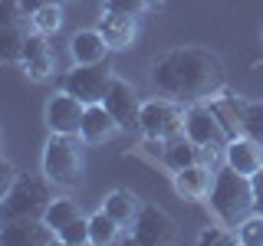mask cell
I'll return each mask as SVG.
<instances>
[{"label":"cell","instance_id":"24","mask_svg":"<svg viewBox=\"0 0 263 246\" xmlns=\"http://www.w3.org/2000/svg\"><path fill=\"white\" fill-rule=\"evenodd\" d=\"M237 240H240L243 246H263V213H253V217L240 220Z\"/></svg>","mask_w":263,"mask_h":246},{"label":"cell","instance_id":"28","mask_svg":"<svg viewBox=\"0 0 263 246\" xmlns=\"http://www.w3.org/2000/svg\"><path fill=\"white\" fill-rule=\"evenodd\" d=\"M102 10L105 13H122V16H138L145 10L142 0H102Z\"/></svg>","mask_w":263,"mask_h":246},{"label":"cell","instance_id":"18","mask_svg":"<svg viewBox=\"0 0 263 246\" xmlns=\"http://www.w3.org/2000/svg\"><path fill=\"white\" fill-rule=\"evenodd\" d=\"M76 217H82L76 203L66 200V197H53V200H49V207H46V213H43V223L53 230L56 236H60V230H63V227H69Z\"/></svg>","mask_w":263,"mask_h":246},{"label":"cell","instance_id":"29","mask_svg":"<svg viewBox=\"0 0 263 246\" xmlns=\"http://www.w3.org/2000/svg\"><path fill=\"white\" fill-rule=\"evenodd\" d=\"M250 187H253V213H263V168L250 174Z\"/></svg>","mask_w":263,"mask_h":246},{"label":"cell","instance_id":"11","mask_svg":"<svg viewBox=\"0 0 263 246\" xmlns=\"http://www.w3.org/2000/svg\"><path fill=\"white\" fill-rule=\"evenodd\" d=\"M53 230L43 220H13L0 227V243L4 246H46L53 243Z\"/></svg>","mask_w":263,"mask_h":246},{"label":"cell","instance_id":"5","mask_svg":"<svg viewBox=\"0 0 263 246\" xmlns=\"http://www.w3.org/2000/svg\"><path fill=\"white\" fill-rule=\"evenodd\" d=\"M138 128H142L152 141L178 138V135H184V109H181L175 98H152V102L142 105Z\"/></svg>","mask_w":263,"mask_h":246},{"label":"cell","instance_id":"26","mask_svg":"<svg viewBox=\"0 0 263 246\" xmlns=\"http://www.w3.org/2000/svg\"><path fill=\"white\" fill-rule=\"evenodd\" d=\"M60 240H63L66 246H82V243H89V220H86V217H76L69 227L60 230Z\"/></svg>","mask_w":263,"mask_h":246},{"label":"cell","instance_id":"15","mask_svg":"<svg viewBox=\"0 0 263 246\" xmlns=\"http://www.w3.org/2000/svg\"><path fill=\"white\" fill-rule=\"evenodd\" d=\"M109 43H105V36L99 30H79L76 36L69 39V53L76 63H102L105 56H109Z\"/></svg>","mask_w":263,"mask_h":246},{"label":"cell","instance_id":"33","mask_svg":"<svg viewBox=\"0 0 263 246\" xmlns=\"http://www.w3.org/2000/svg\"><path fill=\"white\" fill-rule=\"evenodd\" d=\"M142 4H145V7H155V4H158V0H142Z\"/></svg>","mask_w":263,"mask_h":246},{"label":"cell","instance_id":"17","mask_svg":"<svg viewBox=\"0 0 263 246\" xmlns=\"http://www.w3.org/2000/svg\"><path fill=\"white\" fill-rule=\"evenodd\" d=\"M201 161V148H197L187 135H178V138H168L164 141V164L171 171H181L187 164H197Z\"/></svg>","mask_w":263,"mask_h":246},{"label":"cell","instance_id":"1","mask_svg":"<svg viewBox=\"0 0 263 246\" xmlns=\"http://www.w3.org/2000/svg\"><path fill=\"white\" fill-rule=\"evenodd\" d=\"M220 82H224L220 59L201 46L171 49L152 66V86L175 102H197L214 89H220Z\"/></svg>","mask_w":263,"mask_h":246},{"label":"cell","instance_id":"30","mask_svg":"<svg viewBox=\"0 0 263 246\" xmlns=\"http://www.w3.org/2000/svg\"><path fill=\"white\" fill-rule=\"evenodd\" d=\"M217 243H234V236L224 233V230H217V227H211V230L201 233V246H217Z\"/></svg>","mask_w":263,"mask_h":246},{"label":"cell","instance_id":"32","mask_svg":"<svg viewBox=\"0 0 263 246\" xmlns=\"http://www.w3.org/2000/svg\"><path fill=\"white\" fill-rule=\"evenodd\" d=\"M46 4H60V0H20V7H23V13H36L40 7H46Z\"/></svg>","mask_w":263,"mask_h":246},{"label":"cell","instance_id":"3","mask_svg":"<svg viewBox=\"0 0 263 246\" xmlns=\"http://www.w3.org/2000/svg\"><path fill=\"white\" fill-rule=\"evenodd\" d=\"M211 210L224 220L227 227H237L243 217H250L253 210V187L247 174H237L234 168L217 171L211 184Z\"/></svg>","mask_w":263,"mask_h":246},{"label":"cell","instance_id":"2","mask_svg":"<svg viewBox=\"0 0 263 246\" xmlns=\"http://www.w3.org/2000/svg\"><path fill=\"white\" fill-rule=\"evenodd\" d=\"M53 180L49 177H33L20 174L10 184V191L0 197V227L13 220H43V213L53 200Z\"/></svg>","mask_w":263,"mask_h":246},{"label":"cell","instance_id":"23","mask_svg":"<svg viewBox=\"0 0 263 246\" xmlns=\"http://www.w3.org/2000/svg\"><path fill=\"white\" fill-rule=\"evenodd\" d=\"M30 20H33V27H36V33L49 36V33L60 30V23H63V10H60V4H46V7H40L36 13H30Z\"/></svg>","mask_w":263,"mask_h":246},{"label":"cell","instance_id":"13","mask_svg":"<svg viewBox=\"0 0 263 246\" xmlns=\"http://www.w3.org/2000/svg\"><path fill=\"white\" fill-rule=\"evenodd\" d=\"M227 151V164L237 171V174H247L250 177L253 171L263 168V145H257L253 138H230V141L224 145Z\"/></svg>","mask_w":263,"mask_h":246},{"label":"cell","instance_id":"12","mask_svg":"<svg viewBox=\"0 0 263 246\" xmlns=\"http://www.w3.org/2000/svg\"><path fill=\"white\" fill-rule=\"evenodd\" d=\"M115 131H119V121L112 118V112L105 109L102 102L86 105V112H82V125H79L82 141L102 145V141H109V138H115Z\"/></svg>","mask_w":263,"mask_h":246},{"label":"cell","instance_id":"7","mask_svg":"<svg viewBox=\"0 0 263 246\" xmlns=\"http://www.w3.org/2000/svg\"><path fill=\"white\" fill-rule=\"evenodd\" d=\"M178 230L175 220L168 217L158 207H138L135 220H132V240L145 243V246H164V243H175Z\"/></svg>","mask_w":263,"mask_h":246},{"label":"cell","instance_id":"9","mask_svg":"<svg viewBox=\"0 0 263 246\" xmlns=\"http://www.w3.org/2000/svg\"><path fill=\"white\" fill-rule=\"evenodd\" d=\"M82 112H86V102H79L76 95H69V92L53 95L46 102V125L56 135H79Z\"/></svg>","mask_w":263,"mask_h":246},{"label":"cell","instance_id":"4","mask_svg":"<svg viewBox=\"0 0 263 246\" xmlns=\"http://www.w3.org/2000/svg\"><path fill=\"white\" fill-rule=\"evenodd\" d=\"M79 171H82V158H79V145L72 135H49L46 151H43V174L53 180L56 187H76L79 184Z\"/></svg>","mask_w":263,"mask_h":246},{"label":"cell","instance_id":"16","mask_svg":"<svg viewBox=\"0 0 263 246\" xmlns=\"http://www.w3.org/2000/svg\"><path fill=\"white\" fill-rule=\"evenodd\" d=\"M99 33L105 36V43L112 49H125L135 39V16H122V13H105L99 23Z\"/></svg>","mask_w":263,"mask_h":246},{"label":"cell","instance_id":"6","mask_svg":"<svg viewBox=\"0 0 263 246\" xmlns=\"http://www.w3.org/2000/svg\"><path fill=\"white\" fill-rule=\"evenodd\" d=\"M109 82H112V69L105 59L102 63H76V69H69L63 76V92H69L79 102L92 105V102H102L105 98Z\"/></svg>","mask_w":263,"mask_h":246},{"label":"cell","instance_id":"19","mask_svg":"<svg viewBox=\"0 0 263 246\" xmlns=\"http://www.w3.org/2000/svg\"><path fill=\"white\" fill-rule=\"evenodd\" d=\"M109 217L119 220V227H125L135 220V213H138V203H135V197H132L128 191H112L109 197H105V207H102Z\"/></svg>","mask_w":263,"mask_h":246},{"label":"cell","instance_id":"22","mask_svg":"<svg viewBox=\"0 0 263 246\" xmlns=\"http://www.w3.org/2000/svg\"><path fill=\"white\" fill-rule=\"evenodd\" d=\"M240 131H243L247 138H253L257 145H263V102L243 105V115H240Z\"/></svg>","mask_w":263,"mask_h":246},{"label":"cell","instance_id":"10","mask_svg":"<svg viewBox=\"0 0 263 246\" xmlns=\"http://www.w3.org/2000/svg\"><path fill=\"white\" fill-rule=\"evenodd\" d=\"M184 135L201 148L211 141H224V125H220V118L214 115L211 105H191L184 112Z\"/></svg>","mask_w":263,"mask_h":246},{"label":"cell","instance_id":"21","mask_svg":"<svg viewBox=\"0 0 263 246\" xmlns=\"http://www.w3.org/2000/svg\"><path fill=\"white\" fill-rule=\"evenodd\" d=\"M115 236H119V220L109 217L105 210H99L89 217V243H96V246H105V243H112Z\"/></svg>","mask_w":263,"mask_h":246},{"label":"cell","instance_id":"20","mask_svg":"<svg viewBox=\"0 0 263 246\" xmlns=\"http://www.w3.org/2000/svg\"><path fill=\"white\" fill-rule=\"evenodd\" d=\"M23 46H27V33L20 23L0 30V59L4 63H23Z\"/></svg>","mask_w":263,"mask_h":246},{"label":"cell","instance_id":"14","mask_svg":"<svg viewBox=\"0 0 263 246\" xmlns=\"http://www.w3.org/2000/svg\"><path fill=\"white\" fill-rule=\"evenodd\" d=\"M211 184H214L211 168H208V164H201V161L175 171V191L181 197H187V200H201V197H208L211 194Z\"/></svg>","mask_w":263,"mask_h":246},{"label":"cell","instance_id":"25","mask_svg":"<svg viewBox=\"0 0 263 246\" xmlns=\"http://www.w3.org/2000/svg\"><path fill=\"white\" fill-rule=\"evenodd\" d=\"M23 66H27V76H30L33 82L49 79V76H53V66H56L53 49H46V53H40V56H30V59H23Z\"/></svg>","mask_w":263,"mask_h":246},{"label":"cell","instance_id":"8","mask_svg":"<svg viewBox=\"0 0 263 246\" xmlns=\"http://www.w3.org/2000/svg\"><path fill=\"white\" fill-rule=\"evenodd\" d=\"M102 105L112 112V118L119 121V128H125V131H135V128H138V118H142V105H138L135 89H132L125 79H115V76H112L109 92H105Z\"/></svg>","mask_w":263,"mask_h":246},{"label":"cell","instance_id":"27","mask_svg":"<svg viewBox=\"0 0 263 246\" xmlns=\"http://www.w3.org/2000/svg\"><path fill=\"white\" fill-rule=\"evenodd\" d=\"M23 7L20 0H0V30L4 27H16V23H23Z\"/></svg>","mask_w":263,"mask_h":246},{"label":"cell","instance_id":"31","mask_svg":"<svg viewBox=\"0 0 263 246\" xmlns=\"http://www.w3.org/2000/svg\"><path fill=\"white\" fill-rule=\"evenodd\" d=\"M16 180V171H13V164H7V161H0V197H4L7 191H10V184Z\"/></svg>","mask_w":263,"mask_h":246}]
</instances>
